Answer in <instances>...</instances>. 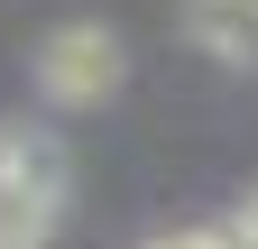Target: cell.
I'll return each instance as SVG.
<instances>
[{
    "label": "cell",
    "mask_w": 258,
    "mask_h": 249,
    "mask_svg": "<svg viewBox=\"0 0 258 249\" xmlns=\"http://www.w3.org/2000/svg\"><path fill=\"white\" fill-rule=\"evenodd\" d=\"M64 212V148L46 130H0V249H46Z\"/></svg>",
    "instance_id": "1"
},
{
    "label": "cell",
    "mask_w": 258,
    "mask_h": 249,
    "mask_svg": "<svg viewBox=\"0 0 258 249\" xmlns=\"http://www.w3.org/2000/svg\"><path fill=\"white\" fill-rule=\"evenodd\" d=\"M157 249H240L231 231H175V240H157Z\"/></svg>",
    "instance_id": "4"
},
{
    "label": "cell",
    "mask_w": 258,
    "mask_h": 249,
    "mask_svg": "<svg viewBox=\"0 0 258 249\" xmlns=\"http://www.w3.org/2000/svg\"><path fill=\"white\" fill-rule=\"evenodd\" d=\"M184 37L212 55V65L258 74V0H184Z\"/></svg>",
    "instance_id": "3"
},
{
    "label": "cell",
    "mask_w": 258,
    "mask_h": 249,
    "mask_svg": "<svg viewBox=\"0 0 258 249\" xmlns=\"http://www.w3.org/2000/svg\"><path fill=\"white\" fill-rule=\"evenodd\" d=\"M231 240H240V249H258V194H249V203L231 212Z\"/></svg>",
    "instance_id": "5"
},
{
    "label": "cell",
    "mask_w": 258,
    "mask_h": 249,
    "mask_svg": "<svg viewBox=\"0 0 258 249\" xmlns=\"http://www.w3.org/2000/svg\"><path fill=\"white\" fill-rule=\"evenodd\" d=\"M37 92L55 111H92V102H111L120 92V37L111 28H55V37L37 46Z\"/></svg>",
    "instance_id": "2"
}]
</instances>
